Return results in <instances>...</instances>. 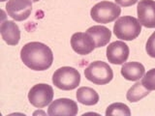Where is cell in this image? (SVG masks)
<instances>
[{
  "mask_svg": "<svg viewBox=\"0 0 155 116\" xmlns=\"http://www.w3.org/2000/svg\"><path fill=\"white\" fill-rule=\"evenodd\" d=\"M31 1H32V2H38L39 0H31Z\"/></svg>",
  "mask_w": 155,
  "mask_h": 116,
  "instance_id": "7402d4cb",
  "label": "cell"
},
{
  "mask_svg": "<svg viewBox=\"0 0 155 116\" xmlns=\"http://www.w3.org/2000/svg\"><path fill=\"white\" fill-rule=\"evenodd\" d=\"M138 21L147 28H155V1L140 0L137 7Z\"/></svg>",
  "mask_w": 155,
  "mask_h": 116,
  "instance_id": "ba28073f",
  "label": "cell"
},
{
  "mask_svg": "<svg viewBox=\"0 0 155 116\" xmlns=\"http://www.w3.org/2000/svg\"><path fill=\"white\" fill-rule=\"evenodd\" d=\"M23 64L33 71H45L53 62V54L50 47L43 43L31 42L24 45L21 50Z\"/></svg>",
  "mask_w": 155,
  "mask_h": 116,
  "instance_id": "6da1fadb",
  "label": "cell"
},
{
  "mask_svg": "<svg viewBox=\"0 0 155 116\" xmlns=\"http://www.w3.org/2000/svg\"><path fill=\"white\" fill-rule=\"evenodd\" d=\"M121 9L118 5L110 1H101L90 11V16L98 23H109L115 21L120 16Z\"/></svg>",
  "mask_w": 155,
  "mask_h": 116,
  "instance_id": "5b68a950",
  "label": "cell"
},
{
  "mask_svg": "<svg viewBox=\"0 0 155 116\" xmlns=\"http://www.w3.org/2000/svg\"><path fill=\"white\" fill-rule=\"evenodd\" d=\"M149 90H147L143 85L142 82H136V83L131 87L128 90L127 94H126V98L130 102V103H137V102L143 99L149 94Z\"/></svg>",
  "mask_w": 155,
  "mask_h": 116,
  "instance_id": "2e32d148",
  "label": "cell"
},
{
  "mask_svg": "<svg viewBox=\"0 0 155 116\" xmlns=\"http://www.w3.org/2000/svg\"><path fill=\"white\" fill-rule=\"evenodd\" d=\"M106 115H121V116H130L131 111L127 105L122 103H114L108 106L106 110Z\"/></svg>",
  "mask_w": 155,
  "mask_h": 116,
  "instance_id": "e0dca14e",
  "label": "cell"
},
{
  "mask_svg": "<svg viewBox=\"0 0 155 116\" xmlns=\"http://www.w3.org/2000/svg\"><path fill=\"white\" fill-rule=\"evenodd\" d=\"M7 14L17 21H25L32 12L31 0H9L6 4Z\"/></svg>",
  "mask_w": 155,
  "mask_h": 116,
  "instance_id": "52a82bcc",
  "label": "cell"
},
{
  "mask_svg": "<svg viewBox=\"0 0 155 116\" xmlns=\"http://www.w3.org/2000/svg\"><path fill=\"white\" fill-rule=\"evenodd\" d=\"M87 33L93 38L96 47H105L110 40L111 32L109 28L102 25H94L87 29Z\"/></svg>",
  "mask_w": 155,
  "mask_h": 116,
  "instance_id": "5bb4252c",
  "label": "cell"
},
{
  "mask_svg": "<svg viewBox=\"0 0 155 116\" xmlns=\"http://www.w3.org/2000/svg\"><path fill=\"white\" fill-rule=\"evenodd\" d=\"M77 100L85 105H94L99 102V95L90 87H81L77 91Z\"/></svg>",
  "mask_w": 155,
  "mask_h": 116,
  "instance_id": "9a60e30c",
  "label": "cell"
},
{
  "mask_svg": "<svg viewBox=\"0 0 155 116\" xmlns=\"http://www.w3.org/2000/svg\"><path fill=\"white\" fill-rule=\"evenodd\" d=\"M84 76L87 80L97 85H104L113 79L114 72L111 68L103 61H95L88 65L84 70Z\"/></svg>",
  "mask_w": 155,
  "mask_h": 116,
  "instance_id": "277c9868",
  "label": "cell"
},
{
  "mask_svg": "<svg viewBox=\"0 0 155 116\" xmlns=\"http://www.w3.org/2000/svg\"><path fill=\"white\" fill-rule=\"evenodd\" d=\"M4 1H6V0H1V2H4Z\"/></svg>",
  "mask_w": 155,
  "mask_h": 116,
  "instance_id": "603a6c76",
  "label": "cell"
},
{
  "mask_svg": "<svg viewBox=\"0 0 155 116\" xmlns=\"http://www.w3.org/2000/svg\"><path fill=\"white\" fill-rule=\"evenodd\" d=\"M145 50L150 57L155 58V32H153L152 35L148 38L145 45Z\"/></svg>",
  "mask_w": 155,
  "mask_h": 116,
  "instance_id": "d6986e66",
  "label": "cell"
},
{
  "mask_svg": "<svg viewBox=\"0 0 155 116\" xmlns=\"http://www.w3.org/2000/svg\"><path fill=\"white\" fill-rule=\"evenodd\" d=\"M143 85L149 91L155 90V69L149 70L142 77Z\"/></svg>",
  "mask_w": 155,
  "mask_h": 116,
  "instance_id": "ac0fdd59",
  "label": "cell"
},
{
  "mask_svg": "<svg viewBox=\"0 0 155 116\" xmlns=\"http://www.w3.org/2000/svg\"><path fill=\"white\" fill-rule=\"evenodd\" d=\"M78 105L75 101L71 99H57L53 101L48 106V114L51 116L65 115V116H75L78 114Z\"/></svg>",
  "mask_w": 155,
  "mask_h": 116,
  "instance_id": "30bf717a",
  "label": "cell"
},
{
  "mask_svg": "<svg viewBox=\"0 0 155 116\" xmlns=\"http://www.w3.org/2000/svg\"><path fill=\"white\" fill-rule=\"evenodd\" d=\"M121 75L125 79L131 81L140 80L144 75V67L139 62L124 63L121 68Z\"/></svg>",
  "mask_w": 155,
  "mask_h": 116,
  "instance_id": "4fadbf2b",
  "label": "cell"
},
{
  "mask_svg": "<svg viewBox=\"0 0 155 116\" xmlns=\"http://www.w3.org/2000/svg\"><path fill=\"white\" fill-rule=\"evenodd\" d=\"M115 2L121 7H129L137 3L138 0H115Z\"/></svg>",
  "mask_w": 155,
  "mask_h": 116,
  "instance_id": "ffe728a7",
  "label": "cell"
},
{
  "mask_svg": "<svg viewBox=\"0 0 155 116\" xmlns=\"http://www.w3.org/2000/svg\"><path fill=\"white\" fill-rule=\"evenodd\" d=\"M53 99V89L51 85L39 83L34 85L28 93V100L35 108H45Z\"/></svg>",
  "mask_w": 155,
  "mask_h": 116,
  "instance_id": "8992f818",
  "label": "cell"
},
{
  "mask_svg": "<svg viewBox=\"0 0 155 116\" xmlns=\"http://www.w3.org/2000/svg\"><path fill=\"white\" fill-rule=\"evenodd\" d=\"M52 82L55 87L61 90H73L79 86L81 75L78 70L72 67H62L54 72Z\"/></svg>",
  "mask_w": 155,
  "mask_h": 116,
  "instance_id": "3957f363",
  "label": "cell"
},
{
  "mask_svg": "<svg viewBox=\"0 0 155 116\" xmlns=\"http://www.w3.org/2000/svg\"><path fill=\"white\" fill-rule=\"evenodd\" d=\"M71 46L75 52L81 55L89 54L96 47L95 42L88 33L77 32L71 38Z\"/></svg>",
  "mask_w": 155,
  "mask_h": 116,
  "instance_id": "9c48e42d",
  "label": "cell"
},
{
  "mask_svg": "<svg viewBox=\"0 0 155 116\" xmlns=\"http://www.w3.org/2000/svg\"><path fill=\"white\" fill-rule=\"evenodd\" d=\"M0 33L2 39L9 46H16L21 39V31L17 23L13 21H5L0 26Z\"/></svg>",
  "mask_w": 155,
  "mask_h": 116,
  "instance_id": "7c38bea8",
  "label": "cell"
},
{
  "mask_svg": "<svg viewBox=\"0 0 155 116\" xmlns=\"http://www.w3.org/2000/svg\"><path fill=\"white\" fill-rule=\"evenodd\" d=\"M129 47L122 41H116L107 47V58L109 62L114 65L124 64L129 57Z\"/></svg>",
  "mask_w": 155,
  "mask_h": 116,
  "instance_id": "8fae6325",
  "label": "cell"
},
{
  "mask_svg": "<svg viewBox=\"0 0 155 116\" xmlns=\"http://www.w3.org/2000/svg\"><path fill=\"white\" fill-rule=\"evenodd\" d=\"M34 115H37V114H42V115H46V113L44 112V111H35V112L33 113Z\"/></svg>",
  "mask_w": 155,
  "mask_h": 116,
  "instance_id": "44dd1931",
  "label": "cell"
},
{
  "mask_svg": "<svg viewBox=\"0 0 155 116\" xmlns=\"http://www.w3.org/2000/svg\"><path fill=\"white\" fill-rule=\"evenodd\" d=\"M142 31V24L138 18L126 16L121 17L115 21L114 25V33L117 39L123 41L135 40Z\"/></svg>",
  "mask_w": 155,
  "mask_h": 116,
  "instance_id": "7a4b0ae2",
  "label": "cell"
}]
</instances>
